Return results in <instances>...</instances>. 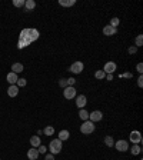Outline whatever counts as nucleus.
<instances>
[{
  "mask_svg": "<svg viewBox=\"0 0 143 160\" xmlns=\"http://www.w3.org/2000/svg\"><path fill=\"white\" fill-rule=\"evenodd\" d=\"M39 39V30L36 29H23L20 32L19 42H17V49H25L27 46H30L33 42H36Z\"/></svg>",
  "mask_w": 143,
  "mask_h": 160,
  "instance_id": "1",
  "label": "nucleus"
},
{
  "mask_svg": "<svg viewBox=\"0 0 143 160\" xmlns=\"http://www.w3.org/2000/svg\"><path fill=\"white\" fill-rule=\"evenodd\" d=\"M95 123L90 122V120H86V122L82 123V126H80V132L83 133V135H92L93 132H95Z\"/></svg>",
  "mask_w": 143,
  "mask_h": 160,
  "instance_id": "2",
  "label": "nucleus"
},
{
  "mask_svg": "<svg viewBox=\"0 0 143 160\" xmlns=\"http://www.w3.org/2000/svg\"><path fill=\"white\" fill-rule=\"evenodd\" d=\"M49 150H50V153L52 154H59L62 152V141L59 140V139H54V140L50 141V144H49Z\"/></svg>",
  "mask_w": 143,
  "mask_h": 160,
  "instance_id": "3",
  "label": "nucleus"
},
{
  "mask_svg": "<svg viewBox=\"0 0 143 160\" xmlns=\"http://www.w3.org/2000/svg\"><path fill=\"white\" fill-rule=\"evenodd\" d=\"M77 95V92L74 89V86H67L63 89V96H65L66 100H72V99H74Z\"/></svg>",
  "mask_w": 143,
  "mask_h": 160,
  "instance_id": "4",
  "label": "nucleus"
},
{
  "mask_svg": "<svg viewBox=\"0 0 143 160\" xmlns=\"http://www.w3.org/2000/svg\"><path fill=\"white\" fill-rule=\"evenodd\" d=\"M83 69H85L83 62H74V63L70 66V71L73 74H80V73L83 71Z\"/></svg>",
  "mask_w": 143,
  "mask_h": 160,
  "instance_id": "5",
  "label": "nucleus"
},
{
  "mask_svg": "<svg viewBox=\"0 0 143 160\" xmlns=\"http://www.w3.org/2000/svg\"><path fill=\"white\" fill-rule=\"evenodd\" d=\"M129 139H130V141H132L133 144H140V143H142V135H140V132H137V130L130 132Z\"/></svg>",
  "mask_w": 143,
  "mask_h": 160,
  "instance_id": "6",
  "label": "nucleus"
},
{
  "mask_svg": "<svg viewBox=\"0 0 143 160\" xmlns=\"http://www.w3.org/2000/svg\"><path fill=\"white\" fill-rule=\"evenodd\" d=\"M102 119H103V113H102L100 110H93L92 113H89V120L93 123L100 122Z\"/></svg>",
  "mask_w": 143,
  "mask_h": 160,
  "instance_id": "7",
  "label": "nucleus"
},
{
  "mask_svg": "<svg viewBox=\"0 0 143 160\" xmlns=\"http://www.w3.org/2000/svg\"><path fill=\"white\" fill-rule=\"evenodd\" d=\"M116 69H117V66L115 62H107V63L104 64V67L102 70H103L106 74H113V73L116 71Z\"/></svg>",
  "mask_w": 143,
  "mask_h": 160,
  "instance_id": "8",
  "label": "nucleus"
},
{
  "mask_svg": "<svg viewBox=\"0 0 143 160\" xmlns=\"http://www.w3.org/2000/svg\"><path fill=\"white\" fill-rule=\"evenodd\" d=\"M115 147L119 150V152H127L129 150V143H127V140H117L115 141Z\"/></svg>",
  "mask_w": 143,
  "mask_h": 160,
  "instance_id": "9",
  "label": "nucleus"
},
{
  "mask_svg": "<svg viewBox=\"0 0 143 160\" xmlns=\"http://www.w3.org/2000/svg\"><path fill=\"white\" fill-rule=\"evenodd\" d=\"M74 99H76V106H77L79 109H85V106L87 104V97L85 95H79Z\"/></svg>",
  "mask_w": 143,
  "mask_h": 160,
  "instance_id": "10",
  "label": "nucleus"
},
{
  "mask_svg": "<svg viewBox=\"0 0 143 160\" xmlns=\"http://www.w3.org/2000/svg\"><path fill=\"white\" fill-rule=\"evenodd\" d=\"M7 95H9V97H16L19 95V87L16 84H10L7 89Z\"/></svg>",
  "mask_w": 143,
  "mask_h": 160,
  "instance_id": "11",
  "label": "nucleus"
},
{
  "mask_svg": "<svg viewBox=\"0 0 143 160\" xmlns=\"http://www.w3.org/2000/svg\"><path fill=\"white\" fill-rule=\"evenodd\" d=\"M27 157H29V160H37L39 159V152H37V149H29L27 150Z\"/></svg>",
  "mask_w": 143,
  "mask_h": 160,
  "instance_id": "12",
  "label": "nucleus"
},
{
  "mask_svg": "<svg viewBox=\"0 0 143 160\" xmlns=\"http://www.w3.org/2000/svg\"><path fill=\"white\" fill-rule=\"evenodd\" d=\"M6 80H7V83H9V84H16V82L19 80V77H17V74H16V73L10 71V73H7Z\"/></svg>",
  "mask_w": 143,
  "mask_h": 160,
  "instance_id": "13",
  "label": "nucleus"
},
{
  "mask_svg": "<svg viewBox=\"0 0 143 160\" xmlns=\"http://www.w3.org/2000/svg\"><path fill=\"white\" fill-rule=\"evenodd\" d=\"M117 33V29H115V27H112V26H104L103 27V34L104 36H113V34H116Z\"/></svg>",
  "mask_w": 143,
  "mask_h": 160,
  "instance_id": "14",
  "label": "nucleus"
},
{
  "mask_svg": "<svg viewBox=\"0 0 143 160\" xmlns=\"http://www.w3.org/2000/svg\"><path fill=\"white\" fill-rule=\"evenodd\" d=\"M69 137H70V133H69V130H60L57 135V139L60 141H66L69 140Z\"/></svg>",
  "mask_w": 143,
  "mask_h": 160,
  "instance_id": "15",
  "label": "nucleus"
},
{
  "mask_svg": "<svg viewBox=\"0 0 143 160\" xmlns=\"http://www.w3.org/2000/svg\"><path fill=\"white\" fill-rule=\"evenodd\" d=\"M30 144H32V147L34 149H37L42 144V140H40V137L39 136H32L30 137Z\"/></svg>",
  "mask_w": 143,
  "mask_h": 160,
  "instance_id": "16",
  "label": "nucleus"
},
{
  "mask_svg": "<svg viewBox=\"0 0 143 160\" xmlns=\"http://www.w3.org/2000/svg\"><path fill=\"white\" fill-rule=\"evenodd\" d=\"M23 70H25V67H23V64H22V63H13V64H12V71H13V73H16V74L22 73Z\"/></svg>",
  "mask_w": 143,
  "mask_h": 160,
  "instance_id": "17",
  "label": "nucleus"
},
{
  "mask_svg": "<svg viewBox=\"0 0 143 160\" xmlns=\"http://www.w3.org/2000/svg\"><path fill=\"white\" fill-rule=\"evenodd\" d=\"M59 4H60V6H63V7H72V6H74V4H76V0H60V1H59Z\"/></svg>",
  "mask_w": 143,
  "mask_h": 160,
  "instance_id": "18",
  "label": "nucleus"
},
{
  "mask_svg": "<svg viewBox=\"0 0 143 160\" xmlns=\"http://www.w3.org/2000/svg\"><path fill=\"white\" fill-rule=\"evenodd\" d=\"M130 149V153L133 154V156H136V154H140V152H142V147H140V144H133Z\"/></svg>",
  "mask_w": 143,
  "mask_h": 160,
  "instance_id": "19",
  "label": "nucleus"
},
{
  "mask_svg": "<svg viewBox=\"0 0 143 160\" xmlns=\"http://www.w3.org/2000/svg\"><path fill=\"white\" fill-rule=\"evenodd\" d=\"M25 7H26L27 12H30V10H33V9L36 7V1H34V0H26V3H25Z\"/></svg>",
  "mask_w": 143,
  "mask_h": 160,
  "instance_id": "20",
  "label": "nucleus"
},
{
  "mask_svg": "<svg viewBox=\"0 0 143 160\" xmlns=\"http://www.w3.org/2000/svg\"><path fill=\"white\" fill-rule=\"evenodd\" d=\"M79 117L83 120V122H86V120H89V112L85 109H80V112H79Z\"/></svg>",
  "mask_w": 143,
  "mask_h": 160,
  "instance_id": "21",
  "label": "nucleus"
},
{
  "mask_svg": "<svg viewBox=\"0 0 143 160\" xmlns=\"http://www.w3.org/2000/svg\"><path fill=\"white\" fill-rule=\"evenodd\" d=\"M104 144H106L107 147H113V146H115V139H113L112 136H106V137H104Z\"/></svg>",
  "mask_w": 143,
  "mask_h": 160,
  "instance_id": "22",
  "label": "nucleus"
},
{
  "mask_svg": "<svg viewBox=\"0 0 143 160\" xmlns=\"http://www.w3.org/2000/svg\"><path fill=\"white\" fill-rule=\"evenodd\" d=\"M43 133H45L46 136H53L54 135V127H53V126H46V127L43 129Z\"/></svg>",
  "mask_w": 143,
  "mask_h": 160,
  "instance_id": "23",
  "label": "nucleus"
},
{
  "mask_svg": "<svg viewBox=\"0 0 143 160\" xmlns=\"http://www.w3.org/2000/svg\"><path fill=\"white\" fill-rule=\"evenodd\" d=\"M135 46H136L137 49H139L140 46H143V36L142 34H139V36L135 39Z\"/></svg>",
  "mask_w": 143,
  "mask_h": 160,
  "instance_id": "24",
  "label": "nucleus"
},
{
  "mask_svg": "<svg viewBox=\"0 0 143 160\" xmlns=\"http://www.w3.org/2000/svg\"><path fill=\"white\" fill-rule=\"evenodd\" d=\"M95 77H96L98 80H103L104 77H106V73H104L103 70H98L96 73H95Z\"/></svg>",
  "mask_w": 143,
  "mask_h": 160,
  "instance_id": "25",
  "label": "nucleus"
},
{
  "mask_svg": "<svg viewBox=\"0 0 143 160\" xmlns=\"http://www.w3.org/2000/svg\"><path fill=\"white\" fill-rule=\"evenodd\" d=\"M27 84V80L26 79H19V80H17V82H16V86H17V87H25V86H26Z\"/></svg>",
  "mask_w": 143,
  "mask_h": 160,
  "instance_id": "26",
  "label": "nucleus"
},
{
  "mask_svg": "<svg viewBox=\"0 0 143 160\" xmlns=\"http://www.w3.org/2000/svg\"><path fill=\"white\" fill-rule=\"evenodd\" d=\"M119 23H120V20H119V17H113V19L110 20V25L112 27H115V29H117V26H119Z\"/></svg>",
  "mask_w": 143,
  "mask_h": 160,
  "instance_id": "27",
  "label": "nucleus"
},
{
  "mask_svg": "<svg viewBox=\"0 0 143 160\" xmlns=\"http://www.w3.org/2000/svg\"><path fill=\"white\" fill-rule=\"evenodd\" d=\"M25 3H26V0H14L13 1V4L16 7H23L25 6Z\"/></svg>",
  "mask_w": 143,
  "mask_h": 160,
  "instance_id": "28",
  "label": "nucleus"
},
{
  "mask_svg": "<svg viewBox=\"0 0 143 160\" xmlns=\"http://www.w3.org/2000/svg\"><path fill=\"white\" fill-rule=\"evenodd\" d=\"M37 152H39V154H45L47 152V147H46L45 144H40L39 147H37Z\"/></svg>",
  "mask_w": 143,
  "mask_h": 160,
  "instance_id": "29",
  "label": "nucleus"
},
{
  "mask_svg": "<svg viewBox=\"0 0 143 160\" xmlns=\"http://www.w3.org/2000/svg\"><path fill=\"white\" fill-rule=\"evenodd\" d=\"M127 53H129V54H136V53H137V47H136V46H130L129 49H127Z\"/></svg>",
  "mask_w": 143,
  "mask_h": 160,
  "instance_id": "30",
  "label": "nucleus"
},
{
  "mask_svg": "<svg viewBox=\"0 0 143 160\" xmlns=\"http://www.w3.org/2000/svg\"><path fill=\"white\" fill-rule=\"evenodd\" d=\"M67 80V86H74L76 84V79L74 77H69V79H66Z\"/></svg>",
  "mask_w": 143,
  "mask_h": 160,
  "instance_id": "31",
  "label": "nucleus"
},
{
  "mask_svg": "<svg viewBox=\"0 0 143 160\" xmlns=\"http://www.w3.org/2000/svg\"><path fill=\"white\" fill-rule=\"evenodd\" d=\"M59 86L63 87V89L67 87V80H66V79H60V80H59Z\"/></svg>",
  "mask_w": 143,
  "mask_h": 160,
  "instance_id": "32",
  "label": "nucleus"
},
{
  "mask_svg": "<svg viewBox=\"0 0 143 160\" xmlns=\"http://www.w3.org/2000/svg\"><path fill=\"white\" fill-rule=\"evenodd\" d=\"M136 70H137V73H139V74H142V73H143V63H137Z\"/></svg>",
  "mask_w": 143,
  "mask_h": 160,
  "instance_id": "33",
  "label": "nucleus"
},
{
  "mask_svg": "<svg viewBox=\"0 0 143 160\" xmlns=\"http://www.w3.org/2000/svg\"><path fill=\"white\" fill-rule=\"evenodd\" d=\"M137 86H139V87H143V76L142 74L137 77Z\"/></svg>",
  "mask_w": 143,
  "mask_h": 160,
  "instance_id": "34",
  "label": "nucleus"
},
{
  "mask_svg": "<svg viewBox=\"0 0 143 160\" xmlns=\"http://www.w3.org/2000/svg\"><path fill=\"white\" fill-rule=\"evenodd\" d=\"M122 77H124V79H132V77H133V74H132V73H129V71H126V73H123V74H122Z\"/></svg>",
  "mask_w": 143,
  "mask_h": 160,
  "instance_id": "35",
  "label": "nucleus"
},
{
  "mask_svg": "<svg viewBox=\"0 0 143 160\" xmlns=\"http://www.w3.org/2000/svg\"><path fill=\"white\" fill-rule=\"evenodd\" d=\"M45 160H54V154H52V153L46 154V156H45Z\"/></svg>",
  "mask_w": 143,
  "mask_h": 160,
  "instance_id": "36",
  "label": "nucleus"
},
{
  "mask_svg": "<svg viewBox=\"0 0 143 160\" xmlns=\"http://www.w3.org/2000/svg\"><path fill=\"white\" fill-rule=\"evenodd\" d=\"M104 79H106V80H109V82H112V80H113V74H106Z\"/></svg>",
  "mask_w": 143,
  "mask_h": 160,
  "instance_id": "37",
  "label": "nucleus"
}]
</instances>
